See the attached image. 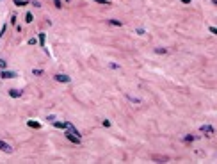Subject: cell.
<instances>
[{
    "label": "cell",
    "mask_w": 217,
    "mask_h": 164,
    "mask_svg": "<svg viewBox=\"0 0 217 164\" xmlns=\"http://www.w3.org/2000/svg\"><path fill=\"white\" fill-rule=\"evenodd\" d=\"M66 137H68L71 143H77V144L80 143V137H79V136H75L73 132H66Z\"/></svg>",
    "instance_id": "obj_1"
},
{
    "label": "cell",
    "mask_w": 217,
    "mask_h": 164,
    "mask_svg": "<svg viewBox=\"0 0 217 164\" xmlns=\"http://www.w3.org/2000/svg\"><path fill=\"white\" fill-rule=\"evenodd\" d=\"M0 77H4V79H14V77H18L16 73H13V72H0Z\"/></svg>",
    "instance_id": "obj_2"
},
{
    "label": "cell",
    "mask_w": 217,
    "mask_h": 164,
    "mask_svg": "<svg viewBox=\"0 0 217 164\" xmlns=\"http://www.w3.org/2000/svg\"><path fill=\"white\" fill-rule=\"evenodd\" d=\"M55 80H59V82H69L71 79H69L68 75H62V73H57V75H55Z\"/></svg>",
    "instance_id": "obj_3"
},
{
    "label": "cell",
    "mask_w": 217,
    "mask_h": 164,
    "mask_svg": "<svg viewBox=\"0 0 217 164\" xmlns=\"http://www.w3.org/2000/svg\"><path fill=\"white\" fill-rule=\"evenodd\" d=\"M0 150H2V152H7V154L13 152V148H11L7 143H4V141H0Z\"/></svg>",
    "instance_id": "obj_4"
},
{
    "label": "cell",
    "mask_w": 217,
    "mask_h": 164,
    "mask_svg": "<svg viewBox=\"0 0 217 164\" xmlns=\"http://www.w3.org/2000/svg\"><path fill=\"white\" fill-rule=\"evenodd\" d=\"M201 132H205V134L210 136V134H214V127H212V125H203V127H201Z\"/></svg>",
    "instance_id": "obj_5"
},
{
    "label": "cell",
    "mask_w": 217,
    "mask_h": 164,
    "mask_svg": "<svg viewBox=\"0 0 217 164\" xmlns=\"http://www.w3.org/2000/svg\"><path fill=\"white\" fill-rule=\"evenodd\" d=\"M53 125H55V128H66V127H68L66 121H55Z\"/></svg>",
    "instance_id": "obj_6"
},
{
    "label": "cell",
    "mask_w": 217,
    "mask_h": 164,
    "mask_svg": "<svg viewBox=\"0 0 217 164\" xmlns=\"http://www.w3.org/2000/svg\"><path fill=\"white\" fill-rule=\"evenodd\" d=\"M9 95L13 96V98H18V96H21V91H18V89H11Z\"/></svg>",
    "instance_id": "obj_7"
},
{
    "label": "cell",
    "mask_w": 217,
    "mask_h": 164,
    "mask_svg": "<svg viewBox=\"0 0 217 164\" xmlns=\"http://www.w3.org/2000/svg\"><path fill=\"white\" fill-rule=\"evenodd\" d=\"M27 125H29V127H32V128H39V127H41V125H39L38 121H32V120H30V121L27 123Z\"/></svg>",
    "instance_id": "obj_8"
},
{
    "label": "cell",
    "mask_w": 217,
    "mask_h": 164,
    "mask_svg": "<svg viewBox=\"0 0 217 164\" xmlns=\"http://www.w3.org/2000/svg\"><path fill=\"white\" fill-rule=\"evenodd\" d=\"M108 23L110 25H116V27H121V21L119 20H108Z\"/></svg>",
    "instance_id": "obj_9"
},
{
    "label": "cell",
    "mask_w": 217,
    "mask_h": 164,
    "mask_svg": "<svg viewBox=\"0 0 217 164\" xmlns=\"http://www.w3.org/2000/svg\"><path fill=\"white\" fill-rule=\"evenodd\" d=\"M14 5H27V0H14Z\"/></svg>",
    "instance_id": "obj_10"
},
{
    "label": "cell",
    "mask_w": 217,
    "mask_h": 164,
    "mask_svg": "<svg viewBox=\"0 0 217 164\" xmlns=\"http://www.w3.org/2000/svg\"><path fill=\"white\" fill-rule=\"evenodd\" d=\"M25 20H27V23H30V21H32V14H30V13H27V14H25Z\"/></svg>",
    "instance_id": "obj_11"
},
{
    "label": "cell",
    "mask_w": 217,
    "mask_h": 164,
    "mask_svg": "<svg viewBox=\"0 0 217 164\" xmlns=\"http://www.w3.org/2000/svg\"><path fill=\"white\" fill-rule=\"evenodd\" d=\"M39 43H41V45H45V34H43V32L39 34Z\"/></svg>",
    "instance_id": "obj_12"
},
{
    "label": "cell",
    "mask_w": 217,
    "mask_h": 164,
    "mask_svg": "<svg viewBox=\"0 0 217 164\" xmlns=\"http://www.w3.org/2000/svg\"><path fill=\"white\" fill-rule=\"evenodd\" d=\"M53 4H55V7H59V9H61V7H62V4H61V0H53Z\"/></svg>",
    "instance_id": "obj_13"
},
{
    "label": "cell",
    "mask_w": 217,
    "mask_h": 164,
    "mask_svg": "<svg viewBox=\"0 0 217 164\" xmlns=\"http://www.w3.org/2000/svg\"><path fill=\"white\" fill-rule=\"evenodd\" d=\"M94 2H98V4H103V5H108V0H94Z\"/></svg>",
    "instance_id": "obj_14"
},
{
    "label": "cell",
    "mask_w": 217,
    "mask_h": 164,
    "mask_svg": "<svg viewBox=\"0 0 217 164\" xmlns=\"http://www.w3.org/2000/svg\"><path fill=\"white\" fill-rule=\"evenodd\" d=\"M157 54H166V48H155Z\"/></svg>",
    "instance_id": "obj_15"
},
{
    "label": "cell",
    "mask_w": 217,
    "mask_h": 164,
    "mask_svg": "<svg viewBox=\"0 0 217 164\" xmlns=\"http://www.w3.org/2000/svg\"><path fill=\"white\" fill-rule=\"evenodd\" d=\"M5 66H7V62L4 61V59H0V68H5Z\"/></svg>",
    "instance_id": "obj_16"
},
{
    "label": "cell",
    "mask_w": 217,
    "mask_h": 164,
    "mask_svg": "<svg viewBox=\"0 0 217 164\" xmlns=\"http://www.w3.org/2000/svg\"><path fill=\"white\" fill-rule=\"evenodd\" d=\"M103 127H110V121H108V120H103Z\"/></svg>",
    "instance_id": "obj_17"
},
{
    "label": "cell",
    "mask_w": 217,
    "mask_h": 164,
    "mask_svg": "<svg viewBox=\"0 0 217 164\" xmlns=\"http://www.w3.org/2000/svg\"><path fill=\"white\" fill-rule=\"evenodd\" d=\"M32 73H34V75H43V72H41V70H34Z\"/></svg>",
    "instance_id": "obj_18"
},
{
    "label": "cell",
    "mask_w": 217,
    "mask_h": 164,
    "mask_svg": "<svg viewBox=\"0 0 217 164\" xmlns=\"http://www.w3.org/2000/svg\"><path fill=\"white\" fill-rule=\"evenodd\" d=\"M182 2H183V4H190V0H182Z\"/></svg>",
    "instance_id": "obj_19"
},
{
    "label": "cell",
    "mask_w": 217,
    "mask_h": 164,
    "mask_svg": "<svg viewBox=\"0 0 217 164\" xmlns=\"http://www.w3.org/2000/svg\"><path fill=\"white\" fill-rule=\"evenodd\" d=\"M66 2H71V0H66Z\"/></svg>",
    "instance_id": "obj_20"
}]
</instances>
